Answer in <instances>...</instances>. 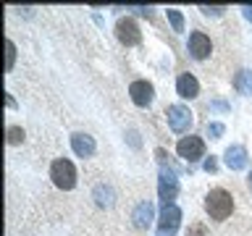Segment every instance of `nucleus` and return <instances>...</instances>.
Masks as SVG:
<instances>
[{
	"instance_id": "nucleus-10",
	"label": "nucleus",
	"mask_w": 252,
	"mask_h": 236,
	"mask_svg": "<svg viewBox=\"0 0 252 236\" xmlns=\"http://www.w3.org/2000/svg\"><path fill=\"white\" fill-rule=\"evenodd\" d=\"M71 149L79 155V157H92L94 155V139L90 137V134H71Z\"/></svg>"
},
{
	"instance_id": "nucleus-5",
	"label": "nucleus",
	"mask_w": 252,
	"mask_h": 236,
	"mask_svg": "<svg viewBox=\"0 0 252 236\" xmlns=\"http://www.w3.org/2000/svg\"><path fill=\"white\" fill-rule=\"evenodd\" d=\"M160 223H158V228H160V236H173L176 234V228L181 223V210L176 207V205H163V210H160Z\"/></svg>"
},
{
	"instance_id": "nucleus-20",
	"label": "nucleus",
	"mask_w": 252,
	"mask_h": 236,
	"mask_svg": "<svg viewBox=\"0 0 252 236\" xmlns=\"http://www.w3.org/2000/svg\"><path fill=\"white\" fill-rule=\"evenodd\" d=\"M223 131H226V129H223V123H208V134H210L213 139H218Z\"/></svg>"
},
{
	"instance_id": "nucleus-13",
	"label": "nucleus",
	"mask_w": 252,
	"mask_h": 236,
	"mask_svg": "<svg viewBox=\"0 0 252 236\" xmlns=\"http://www.w3.org/2000/svg\"><path fill=\"white\" fill-rule=\"evenodd\" d=\"M131 220H134V226L137 228H147L150 223H153V202H139L137 205V210H134V215H131Z\"/></svg>"
},
{
	"instance_id": "nucleus-1",
	"label": "nucleus",
	"mask_w": 252,
	"mask_h": 236,
	"mask_svg": "<svg viewBox=\"0 0 252 236\" xmlns=\"http://www.w3.org/2000/svg\"><path fill=\"white\" fill-rule=\"evenodd\" d=\"M205 210L213 220H226L234 210V197L226 189H210L205 197Z\"/></svg>"
},
{
	"instance_id": "nucleus-15",
	"label": "nucleus",
	"mask_w": 252,
	"mask_h": 236,
	"mask_svg": "<svg viewBox=\"0 0 252 236\" xmlns=\"http://www.w3.org/2000/svg\"><path fill=\"white\" fill-rule=\"evenodd\" d=\"M165 16H168L173 31H184V16H181V11H176V8H168V11H165Z\"/></svg>"
},
{
	"instance_id": "nucleus-3",
	"label": "nucleus",
	"mask_w": 252,
	"mask_h": 236,
	"mask_svg": "<svg viewBox=\"0 0 252 236\" xmlns=\"http://www.w3.org/2000/svg\"><path fill=\"white\" fill-rule=\"evenodd\" d=\"M165 118H168L171 131H176V134H184V131H189V126H192V110L187 105H168Z\"/></svg>"
},
{
	"instance_id": "nucleus-16",
	"label": "nucleus",
	"mask_w": 252,
	"mask_h": 236,
	"mask_svg": "<svg viewBox=\"0 0 252 236\" xmlns=\"http://www.w3.org/2000/svg\"><path fill=\"white\" fill-rule=\"evenodd\" d=\"M94 197H97V205L100 207H108L110 202H113V192H110V189H97V192H94Z\"/></svg>"
},
{
	"instance_id": "nucleus-18",
	"label": "nucleus",
	"mask_w": 252,
	"mask_h": 236,
	"mask_svg": "<svg viewBox=\"0 0 252 236\" xmlns=\"http://www.w3.org/2000/svg\"><path fill=\"white\" fill-rule=\"evenodd\" d=\"M8 142H11V145L24 142V129H19V126H8Z\"/></svg>"
},
{
	"instance_id": "nucleus-14",
	"label": "nucleus",
	"mask_w": 252,
	"mask_h": 236,
	"mask_svg": "<svg viewBox=\"0 0 252 236\" xmlns=\"http://www.w3.org/2000/svg\"><path fill=\"white\" fill-rule=\"evenodd\" d=\"M234 87H236V92H242V94H252V71L247 68H242L239 74L234 76Z\"/></svg>"
},
{
	"instance_id": "nucleus-19",
	"label": "nucleus",
	"mask_w": 252,
	"mask_h": 236,
	"mask_svg": "<svg viewBox=\"0 0 252 236\" xmlns=\"http://www.w3.org/2000/svg\"><path fill=\"white\" fill-rule=\"evenodd\" d=\"M200 11H202L205 16H220V13L226 11V8H223V5H213V8H210V5H202Z\"/></svg>"
},
{
	"instance_id": "nucleus-21",
	"label": "nucleus",
	"mask_w": 252,
	"mask_h": 236,
	"mask_svg": "<svg viewBox=\"0 0 252 236\" xmlns=\"http://www.w3.org/2000/svg\"><path fill=\"white\" fill-rule=\"evenodd\" d=\"M216 168H218L216 157H208V160H205V171H208V173H216Z\"/></svg>"
},
{
	"instance_id": "nucleus-17",
	"label": "nucleus",
	"mask_w": 252,
	"mask_h": 236,
	"mask_svg": "<svg viewBox=\"0 0 252 236\" xmlns=\"http://www.w3.org/2000/svg\"><path fill=\"white\" fill-rule=\"evenodd\" d=\"M13 60H16V45L11 39H5V71L13 68Z\"/></svg>"
},
{
	"instance_id": "nucleus-23",
	"label": "nucleus",
	"mask_w": 252,
	"mask_h": 236,
	"mask_svg": "<svg viewBox=\"0 0 252 236\" xmlns=\"http://www.w3.org/2000/svg\"><path fill=\"white\" fill-rule=\"evenodd\" d=\"M247 178H250V189H252V173H250V176H247Z\"/></svg>"
},
{
	"instance_id": "nucleus-12",
	"label": "nucleus",
	"mask_w": 252,
	"mask_h": 236,
	"mask_svg": "<svg viewBox=\"0 0 252 236\" xmlns=\"http://www.w3.org/2000/svg\"><path fill=\"white\" fill-rule=\"evenodd\" d=\"M176 92H179L184 100H192V97H197V94H200V82H197L192 74H181V76L176 79Z\"/></svg>"
},
{
	"instance_id": "nucleus-6",
	"label": "nucleus",
	"mask_w": 252,
	"mask_h": 236,
	"mask_svg": "<svg viewBox=\"0 0 252 236\" xmlns=\"http://www.w3.org/2000/svg\"><path fill=\"white\" fill-rule=\"evenodd\" d=\"M176 152H179V157H184L187 163H194L205 155V142L200 137H184L176 145Z\"/></svg>"
},
{
	"instance_id": "nucleus-4",
	"label": "nucleus",
	"mask_w": 252,
	"mask_h": 236,
	"mask_svg": "<svg viewBox=\"0 0 252 236\" xmlns=\"http://www.w3.org/2000/svg\"><path fill=\"white\" fill-rule=\"evenodd\" d=\"M116 37H118V42L126 45V47H134V45L142 42V31H139V27H137L134 19H118Z\"/></svg>"
},
{
	"instance_id": "nucleus-9",
	"label": "nucleus",
	"mask_w": 252,
	"mask_h": 236,
	"mask_svg": "<svg viewBox=\"0 0 252 236\" xmlns=\"http://www.w3.org/2000/svg\"><path fill=\"white\" fill-rule=\"evenodd\" d=\"M158 194H160L163 205H171L173 197L179 194V181L173 176V171H160V184H158Z\"/></svg>"
},
{
	"instance_id": "nucleus-8",
	"label": "nucleus",
	"mask_w": 252,
	"mask_h": 236,
	"mask_svg": "<svg viewBox=\"0 0 252 236\" xmlns=\"http://www.w3.org/2000/svg\"><path fill=\"white\" fill-rule=\"evenodd\" d=\"M189 53H192V58L205 60V58L213 53L210 37L205 34V31H192V34H189Z\"/></svg>"
},
{
	"instance_id": "nucleus-2",
	"label": "nucleus",
	"mask_w": 252,
	"mask_h": 236,
	"mask_svg": "<svg viewBox=\"0 0 252 236\" xmlns=\"http://www.w3.org/2000/svg\"><path fill=\"white\" fill-rule=\"evenodd\" d=\"M50 178H53V184L58 186V189H63V192L74 189L76 186V168H74V163L66 160V157L55 160L50 165Z\"/></svg>"
},
{
	"instance_id": "nucleus-11",
	"label": "nucleus",
	"mask_w": 252,
	"mask_h": 236,
	"mask_svg": "<svg viewBox=\"0 0 252 236\" xmlns=\"http://www.w3.org/2000/svg\"><path fill=\"white\" fill-rule=\"evenodd\" d=\"M223 163H226L231 171H244V168H247V149H244L242 145L228 147L226 155H223Z\"/></svg>"
},
{
	"instance_id": "nucleus-7",
	"label": "nucleus",
	"mask_w": 252,
	"mask_h": 236,
	"mask_svg": "<svg viewBox=\"0 0 252 236\" xmlns=\"http://www.w3.org/2000/svg\"><path fill=\"white\" fill-rule=\"evenodd\" d=\"M129 94H131V102H134V105L147 108L150 102H153V97H155V89H153V84H150V82L139 79V82H131Z\"/></svg>"
},
{
	"instance_id": "nucleus-22",
	"label": "nucleus",
	"mask_w": 252,
	"mask_h": 236,
	"mask_svg": "<svg viewBox=\"0 0 252 236\" xmlns=\"http://www.w3.org/2000/svg\"><path fill=\"white\" fill-rule=\"evenodd\" d=\"M242 11H244V19H250V21H252V8H250V5H244Z\"/></svg>"
}]
</instances>
